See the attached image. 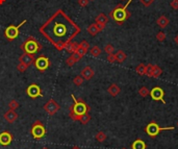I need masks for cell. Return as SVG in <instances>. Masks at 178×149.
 <instances>
[{
  "instance_id": "f546056e",
  "label": "cell",
  "mask_w": 178,
  "mask_h": 149,
  "mask_svg": "<svg viewBox=\"0 0 178 149\" xmlns=\"http://www.w3.org/2000/svg\"><path fill=\"white\" fill-rule=\"evenodd\" d=\"M156 39H157V41H159V42H165L167 39V35L165 34L162 30H161V31H158L156 34Z\"/></svg>"
},
{
  "instance_id": "9c48e42d",
  "label": "cell",
  "mask_w": 178,
  "mask_h": 149,
  "mask_svg": "<svg viewBox=\"0 0 178 149\" xmlns=\"http://www.w3.org/2000/svg\"><path fill=\"white\" fill-rule=\"evenodd\" d=\"M43 108H44L45 112H46L48 115L53 116V115H55V114H56L58 111H60V105L58 104V103L55 101V100L50 99L49 101H47L46 103H45L44 107H43Z\"/></svg>"
},
{
  "instance_id": "f907efd6",
  "label": "cell",
  "mask_w": 178,
  "mask_h": 149,
  "mask_svg": "<svg viewBox=\"0 0 178 149\" xmlns=\"http://www.w3.org/2000/svg\"><path fill=\"white\" fill-rule=\"evenodd\" d=\"M123 149H125V148H123Z\"/></svg>"
},
{
  "instance_id": "277c9868",
  "label": "cell",
  "mask_w": 178,
  "mask_h": 149,
  "mask_svg": "<svg viewBox=\"0 0 178 149\" xmlns=\"http://www.w3.org/2000/svg\"><path fill=\"white\" fill-rule=\"evenodd\" d=\"M42 44L38 42V40H35L34 37H28L25 40V42H23V44L21 45L22 51L30 54H35L40 50H42Z\"/></svg>"
},
{
  "instance_id": "e0dca14e",
  "label": "cell",
  "mask_w": 178,
  "mask_h": 149,
  "mask_svg": "<svg viewBox=\"0 0 178 149\" xmlns=\"http://www.w3.org/2000/svg\"><path fill=\"white\" fill-rule=\"evenodd\" d=\"M107 92H108V94L111 95V96H113V97H116V96H118L119 94H120L121 89H120V87H119V85H117V84H111L108 87Z\"/></svg>"
},
{
  "instance_id": "8d00e7d4",
  "label": "cell",
  "mask_w": 178,
  "mask_h": 149,
  "mask_svg": "<svg viewBox=\"0 0 178 149\" xmlns=\"http://www.w3.org/2000/svg\"><path fill=\"white\" fill-rule=\"evenodd\" d=\"M66 64H67L68 66H70V67H72L73 65H75V64H76V62L74 60V59H73V57L70 55V56L68 57L67 60H66Z\"/></svg>"
},
{
  "instance_id": "b9f144b4",
  "label": "cell",
  "mask_w": 178,
  "mask_h": 149,
  "mask_svg": "<svg viewBox=\"0 0 178 149\" xmlns=\"http://www.w3.org/2000/svg\"><path fill=\"white\" fill-rule=\"evenodd\" d=\"M71 56H72L73 59H74V60H75L76 63H77V62H79V60H80L81 59H82V57H81L80 55L78 54V53H76V52H74V53H72V54H71Z\"/></svg>"
},
{
  "instance_id": "8992f818",
  "label": "cell",
  "mask_w": 178,
  "mask_h": 149,
  "mask_svg": "<svg viewBox=\"0 0 178 149\" xmlns=\"http://www.w3.org/2000/svg\"><path fill=\"white\" fill-rule=\"evenodd\" d=\"M31 136L35 140H41L46 136V128L40 120H35L31 125Z\"/></svg>"
},
{
  "instance_id": "d4e9b609",
  "label": "cell",
  "mask_w": 178,
  "mask_h": 149,
  "mask_svg": "<svg viewBox=\"0 0 178 149\" xmlns=\"http://www.w3.org/2000/svg\"><path fill=\"white\" fill-rule=\"evenodd\" d=\"M95 139H96L97 142L102 143L106 140V135L103 133V131H98V133H96V136H95Z\"/></svg>"
},
{
  "instance_id": "7a4b0ae2",
  "label": "cell",
  "mask_w": 178,
  "mask_h": 149,
  "mask_svg": "<svg viewBox=\"0 0 178 149\" xmlns=\"http://www.w3.org/2000/svg\"><path fill=\"white\" fill-rule=\"evenodd\" d=\"M71 97L74 100V103L72 107H70V118L73 121H79L81 116L89 113L90 107L82 99H76L74 95H71Z\"/></svg>"
},
{
  "instance_id": "f1b7e54d",
  "label": "cell",
  "mask_w": 178,
  "mask_h": 149,
  "mask_svg": "<svg viewBox=\"0 0 178 149\" xmlns=\"http://www.w3.org/2000/svg\"><path fill=\"white\" fill-rule=\"evenodd\" d=\"M139 94L141 95L142 97H147V96L150 94V91L148 90L147 87H142V88H140V90H139Z\"/></svg>"
},
{
  "instance_id": "d6986e66",
  "label": "cell",
  "mask_w": 178,
  "mask_h": 149,
  "mask_svg": "<svg viewBox=\"0 0 178 149\" xmlns=\"http://www.w3.org/2000/svg\"><path fill=\"white\" fill-rule=\"evenodd\" d=\"M146 148H147L146 143L143 140H141V139L133 141L131 144V149H146Z\"/></svg>"
},
{
  "instance_id": "3957f363",
  "label": "cell",
  "mask_w": 178,
  "mask_h": 149,
  "mask_svg": "<svg viewBox=\"0 0 178 149\" xmlns=\"http://www.w3.org/2000/svg\"><path fill=\"white\" fill-rule=\"evenodd\" d=\"M131 1L132 0H128V1L126 2L125 5H123V6L118 5L111 12L109 16L115 20L118 24H122L126 19H128L129 17H130V13L127 11V7L129 6V4L131 3Z\"/></svg>"
},
{
  "instance_id": "7dc6e473",
  "label": "cell",
  "mask_w": 178,
  "mask_h": 149,
  "mask_svg": "<svg viewBox=\"0 0 178 149\" xmlns=\"http://www.w3.org/2000/svg\"><path fill=\"white\" fill-rule=\"evenodd\" d=\"M121 1H124V0H121Z\"/></svg>"
},
{
  "instance_id": "7c38bea8",
  "label": "cell",
  "mask_w": 178,
  "mask_h": 149,
  "mask_svg": "<svg viewBox=\"0 0 178 149\" xmlns=\"http://www.w3.org/2000/svg\"><path fill=\"white\" fill-rule=\"evenodd\" d=\"M13 140H14V137H13V135L9 131H2L1 133H0V145L1 146H9L13 142Z\"/></svg>"
},
{
  "instance_id": "c3c4849f",
  "label": "cell",
  "mask_w": 178,
  "mask_h": 149,
  "mask_svg": "<svg viewBox=\"0 0 178 149\" xmlns=\"http://www.w3.org/2000/svg\"><path fill=\"white\" fill-rule=\"evenodd\" d=\"M90 1H93V0H90Z\"/></svg>"
},
{
  "instance_id": "d590c367",
  "label": "cell",
  "mask_w": 178,
  "mask_h": 149,
  "mask_svg": "<svg viewBox=\"0 0 178 149\" xmlns=\"http://www.w3.org/2000/svg\"><path fill=\"white\" fill-rule=\"evenodd\" d=\"M106 60H107V62H108V63H111V64L115 63V62H116V55H115V53L107 54V57H106Z\"/></svg>"
},
{
  "instance_id": "9a60e30c",
  "label": "cell",
  "mask_w": 178,
  "mask_h": 149,
  "mask_svg": "<svg viewBox=\"0 0 178 149\" xmlns=\"http://www.w3.org/2000/svg\"><path fill=\"white\" fill-rule=\"evenodd\" d=\"M80 75L83 77V79L90 80V79H92L94 77V75H95V71H94L93 68L91 67V66H85V67L81 70Z\"/></svg>"
},
{
  "instance_id": "7bdbcfd3",
  "label": "cell",
  "mask_w": 178,
  "mask_h": 149,
  "mask_svg": "<svg viewBox=\"0 0 178 149\" xmlns=\"http://www.w3.org/2000/svg\"><path fill=\"white\" fill-rule=\"evenodd\" d=\"M174 42L178 45V35H177V36H175V38H174Z\"/></svg>"
},
{
  "instance_id": "7402d4cb",
  "label": "cell",
  "mask_w": 178,
  "mask_h": 149,
  "mask_svg": "<svg viewBox=\"0 0 178 149\" xmlns=\"http://www.w3.org/2000/svg\"><path fill=\"white\" fill-rule=\"evenodd\" d=\"M115 55H116V62L120 63V64L124 63L127 59V55L123 50H118V51L115 53Z\"/></svg>"
},
{
  "instance_id": "4316f807",
  "label": "cell",
  "mask_w": 178,
  "mask_h": 149,
  "mask_svg": "<svg viewBox=\"0 0 178 149\" xmlns=\"http://www.w3.org/2000/svg\"><path fill=\"white\" fill-rule=\"evenodd\" d=\"M90 120H91V116H90V114L86 113V114H85V115L81 116V117H80L79 122L81 123V124L85 125V124H88V123L90 122Z\"/></svg>"
},
{
  "instance_id": "ffe728a7",
  "label": "cell",
  "mask_w": 178,
  "mask_h": 149,
  "mask_svg": "<svg viewBox=\"0 0 178 149\" xmlns=\"http://www.w3.org/2000/svg\"><path fill=\"white\" fill-rule=\"evenodd\" d=\"M78 48V44L75 42H69L66 44L65 46V50H67V52H69L70 54L74 53V52H76V50H77Z\"/></svg>"
},
{
  "instance_id": "ba28073f",
  "label": "cell",
  "mask_w": 178,
  "mask_h": 149,
  "mask_svg": "<svg viewBox=\"0 0 178 149\" xmlns=\"http://www.w3.org/2000/svg\"><path fill=\"white\" fill-rule=\"evenodd\" d=\"M35 67L37 68L39 71L41 72H44L46 71L48 68L50 67V65H51V62L49 60L47 56H44V55H40L39 57H37V59L35 60V63H34Z\"/></svg>"
},
{
  "instance_id": "e575fe53",
  "label": "cell",
  "mask_w": 178,
  "mask_h": 149,
  "mask_svg": "<svg viewBox=\"0 0 178 149\" xmlns=\"http://www.w3.org/2000/svg\"><path fill=\"white\" fill-rule=\"evenodd\" d=\"M27 68H28V66L23 64V63H19V65L17 66V70L20 72H25L27 70Z\"/></svg>"
},
{
  "instance_id": "74e56055",
  "label": "cell",
  "mask_w": 178,
  "mask_h": 149,
  "mask_svg": "<svg viewBox=\"0 0 178 149\" xmlns=\"http://www.w3.org/2000/svg\"><path fill=\"white\" fill-rule=\"evenodd\" d=\"M140 1L144 6H150L154 2V0H140Z\"/></svg>"
},
{
  "instance_id": "603a6c76",
  "label": "cell",
  "mask_w": 178,
  "mask_h": 149,
  "mask_svg": "<svg viewBox=\"0 0 178 149\" xmlns=\"http://www.w3.org/2000/svg\"><path fill=\"white\" fill-rule=\"evenodd\" d=\"M89 51H90V54L92 55V56L98 57V56H100L102 50H101L100 47H98V46H93L90 50H89Z\"/></svg>"
},
{
  "instance_id": "f35d334b",
  "label": "cell",
  "mask_w": 178,
  "mask_h": 149,
  "mask_svg": "<svg viewBox=\"0 0 178 149\" xmlns=\"http://www.w3.org/2000/svg\"><path fill=\"white\" fill-rule=\"evenodd\" d=\"M86 52H88V51H86V50L82 49V48H79V47H78V48H77V50H76V53H78V54H79L81 57H83V56H85V55L86 54Z\"/></svg>"
},
{
  "instance_id": "f6af8a7d",
  "label": "cell",
  "mask_w": 178,
  "mask_h": 149,
  "mask_svg": "<svg viewBox=\"0 0 178 149\" xmlns=\"http://www.w3.org/2000/svg\"><path fill=\"white\" fill-rule=\"evenodd\" d=\"M71 149H81V148L79 147V146H74V147H72Z\"/></svg>"
},
{
  "instance_id": "cb8c5ba5",
  "label": "cell",
  "mask_w": 178,
  "mask_h": 149,
  "mask_svg": "<svg viewBox=\"0 0 178 149\" xmlns=\"http://www.w3.org/2000/svg\"><path fill=\"white\" fill-rule=\"evenodd\" d=\"M136 73H138L139 75L143 76V75L146 74V65L143 64V63L139 64V65L136 67Z\"/></svg>"
},
{
  "instance_id": "52a82bcc",
  "label": "cell",
  "mask_w": 178,
  "mask_h": 149,
  "mask_svg": "<svg viewBox=\"0 0 178 149\" xmlns=\"http://www.w3.org/2000/svg\"><path fill=\"white\" fill-rule=\"evenodd\" d=\"M26 20H24V21H22L21 23H20L19 25H9V27L5 29V31H4V36H5V38L9 41H13V40H15L16 38L19 36V29L20 27L22 26V25H24L25 23H26Z\"/></svg>"
},
{
  "instance_id": "44dd1931",
  "label": "cell",
  "mask_w": 178,
  "mask_h": 149,
  "mask_svg": "<svg viewBox=\"0 0 178 149\" xmlns=\"http://www.w3.org/2000/svg\"><path fill=\"white\" fill-rule=\"evenodd\" d=\"M169 22H170L169 19H168L166 16H161V17H158V19L156 20L157 25H158L162 29L166 28L168 25H169Z\"/></svg>"
},
{
  "instance_id": "2e32d148",
  "label": "cell",
  "mask_w": 178,
  "mask_h": 149,
  "mask_svg": "<svg viewBox=\"0 0 178 149\" xmlns=\"http://www.w3.org/2000/svg\"><path fill=\"white\" fill-rule=\"evenodd\" d=\"M4 119H5V121L7 123H14L15 121H16L18 119V114L15 112V111L13 110H9L7 112L3 115Z\"/></svg>"
},
{
  "instance_id": "4dcf8cb0",
  "label": "cell",
  "mask_w": 178,
  "mask_h": 149,
  "mask_svg": "<svg viewBox=\"0 0 178 149\" xmlns=\"http://www.w3.org/2000/svg\"><path fill=\"white\" fill-rule=\"evenodd\" d=\"M19 107H20L19 102H18L17 100H15V99H13V100H11V101L9 102V110L15 111V110H17V108Z\"/></svg>"
},
{
  "instance_id": "681fc988",
  "label": "cell",
  "mask_w": 178,
  "mask_h": 149,
  "mask_svg": "<svg viewBox=\"0 0 178 149\" xmlns=\"http://www.w3.org/2000/svg\"><path fill=\"white\" fill-rule=\"evenodd\" d=\"M177 126H178V122H177Z\"/></svg>"
},
{
  "instance_id": "8fae6325",
  "label": "cell",
  "mask_w": 178,
  "mask_h": 149,
  "mask_svg": "<svg viewBox=\"0 0 178 149\" xmlns=\"http://www.w3.org/2000/svg\"><path fill=\"white\" fill-rule=\"evenodd\" d=\"M26 93L30 98H32V99H35V98L42 97L43 96L42 91H41V88L35 84L29 85L28 87H27V89H26Z\"/></svg>"
},
{
  "instance_id": "bcb514c9",
  "label": "cell",
  "mask_w": 178,
  "mask_h": 149,
  "mask_svg": "<svg viewBox=\"0 0 178 149\" xmlns=\"http://www.w3.org/2000/svg\"><path fill=\"white\" fill-rule=\"evenodd\" d=\"M41 149H49V148H47V147H43V148H41Z\"/></svg>"
},
{
  "instance_id": "ac0fdd59",
  "label": "cell",
  "mask_w": 178,
  "mask_h": 149,
  "mask_svg": "<svg viewBox=\"0 0 178 149\" xmlns=\"http://www.w3.org/2000/svg\"><path fill=\"white\" fill-rule=\"evenodd\" d=\"M88 32L90 34V36H92V37H95V36H97V35L100 32V29H99V27H98V25L96 24V23H92V24H90L89 25V27H88Z\"/></svg>"
},
{
  "instance_id": "30bf717a",
  "label": "cell",
  "mask_w": 178,
  "mask_h": 149,
  "mask_svg": "<svg viewBox=\"0 0 178 149\" xmlns=\"http://www.w3.org/2000/svg\"><path fill=\"white\" fill-rule=\"evenodd\" d=\"M150 96L151 98L155 101H162V103H166V101L164 100L165 97V91L162 89L161 87H154L153 89L150 91Z\"/></svg>"
},
{
  "instance_id": "83f0119b",
  "label": "cell",
  "mask_w": 178,
  "mask_h": 149,
  "mask_svg": "<svg viewBox=\"0 0 178 149\" xmlns=\"http://www.w3.org/2000/svg\"><path fill=\"white\" fill-rule=\"evenodd\" d=\"M162 74V68L159 67V66H157V65H154L153 77H154V78H157V77L161 76Z\"/></svg>"
},
{
  "instance_id": "ee69618b",
  "label": "cell",
  "mask_w": 178,
  "mask_h": 149,
  "mask_svg": "<svg viewBox=\"0 0 178 149\" xmlns=\"http://www.w3.org/2000/svg\"><path fill=\"white\" fill-rule=\"evenodd\" d=\"M5 1H6V0H0V5H2V4H3Z\"/></svg>"
},
{
  "instance_id": "ab89813d",
  "label": "cell",
  "mask_w": 178,
  "mask_h": 149,
  "mask_svg": "<svg viewBox=\"0 0 178 149\" xmlns=\"http://www.w3.org/2000/svg\"><path fill=\"white\" fill-rule=\"evenodd\" d=\"M170 5H171V7L173 9H178V0H172L171 2H170Z\"/></svg>"
},
{
  "instance_id": "4fadbf2b",
  "label": "cell",
  "mask_w": 178,
  "mask_h": 149,
  "mask_svg": "<svg viewBox=\"0 0 178 149\" xmlns=\"http://www.w3.org/2000/svg\"><path fill=\"white\" fill-rule=\"evenodd\" d=\"M107 22H108V17L106 16L105 14H102V13H101V14H99L98 16L96 17V22H95V23L98 25L100 31L105 28Z\"/></svg>"
},
{
  "instance_id": "6da1fadb",
  "label": "cell",
  "mask_w": 178,
  "mask_h": 149,
  "mask_svg": "<svg viewBox=\"0 0 178 149\" xmlns=\"http://www.w3.org/2000/svg\"><path fill=\"white\" fill-rule=\"evenodd\" d=\"M40 32L57 50H64L66 44L80 32V27L63 9H58L40 27Z\"/></svg>"
},
{
  "instance_id": "60d3db41",
  "label": "cell",
  "mask_w": 178,
  "mask_h": 149,
  "mask_svg": "<svg viewBox=\"0 0 178 149\" xmlns=\"http://www.w3.org/2000/svg\"><path fill=\"white\" fill-rule=\"evenodd\" d=\"M89 2H90V0H78V4H79L80 6H82V7L88 6Z\"/></svg>"
},
{
  "instance_id": "1f68e13d",
  "label": "cell",
  "mask_w": 178,
  "mask_h": 149,
  "mask_svg": "<svg viewBox=\"0 0 178 149\" xmlns=\"http://www.w3.org/2000/svg\"><path fill=\"white\" fill-rule=\"evenodd\" d=\"M78 47L79 48H82V49L86 50V51H89L90 50V44H89L88 41H85V40H83V41H81L79 44H78Z\"/></svg>"
},
{
  "instance_id": "5b68a950",
  "label": "cell",
  "mask_w": 178,
  "mask_h": 149,
  "mask_svg": "<svg viewBox=\"0 0 178 149\" xmlns=\"http://www.w3.org/2000/svg\"><path fill=\"white\" fill-rule=\"evenodd\" d=\"M173 129H174V126H169V127H161V126L157 124V123H155V122H150V123H148V125L145 127V131H146V133L152 139H154L159 133H161V131L173 130Z\"/></svg>"
},
{
  "instance_id": "d6a6232c",
  "label": "cell",
  "mask_w": 178,
  "mask_h": 149,
  "mask_svg": "<svg viewBox=\"0 0 178 149\" xmlns=\"http://www.w3.org/2000/svg\"><path fill=\"white\" fill-rule=\"evenodd\" d=\"M73 84L75 85H77V87H79L83 84V77L81 76V75H78V76H76L74 79H73Z\"/></svg>"
},
{
  "instance_id": "836d02e7",
  "label": "cell",
  "mask_w": 178,
  "mask_h": 149,
  "mask_svg": "<svg viewBox=\"0 0 178 149\" xmlns=\"http://www.w3.org/2000/svg\"><path fill=\"white\" fill-rule=\"evenodd\" d=\"M104 51H105L107 54L114 53V51H115V47H114L111 44H106L105 46H104Z\"/></svg>"
},
{
  "instance_id": "484cf974",
  "label": "cell",
  "mask_w": 178,
  "mask_h": 149,
  "mask_svg": "<svg viewBox=\"0 0 178 149\" xmlns=\"http://www.w3.org/2000/svg\"><path fill=\"white\" fill-rule=\"evenodd\" d=\"M153 72H154V65L148 64L146 65V75L148 77H153Z\"/></svg>"
},
{
  "instance_id": "5bb4252c",
  "label": "cell",
  "mask_w": 178,
  "mask_h": 149,
  "mask_svg": "<svg viewBox=\"0 0 178 149\" xmlns=\"http://www.w3.org/2000/svg\"><path fill=\"white\" fill-rule=\"evenodd\" d=\"M35 54H30V53H26V52H23V54L19 57V62L20 63H23V64L29 66H31L32 64L35 63Z\"/></svg>"
}]
</instances>
